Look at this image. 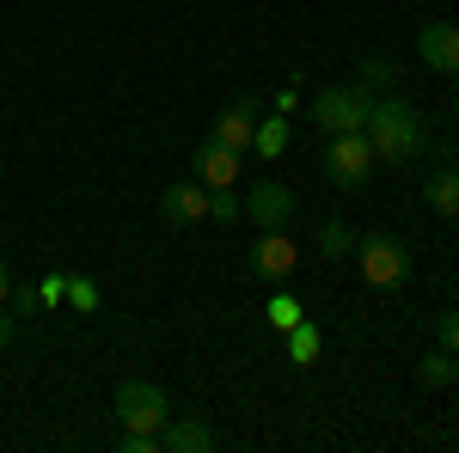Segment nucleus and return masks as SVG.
<instances>
[{
	"mask_svg": "<svg viewBox=\"0 0 459 453\" xmlns=\"http://www.w3.org/2000/svg\"><path fill=\"white\" fill-rule=\"evenodd\" d=\"M368 147H374V160H411L417 147H423V110L411 105V99H398V92H386V99H374V110H368Z\"/></svg>",
	"mask_w": 459,
	"mask_h": 453,
	"instance_id": "f257e3e1",
	"label": "nucleus"
},
{
	"mask_svg": "<svg viewBox=\"0 0 459 453\" xmlns=\"http://www.w3.org/2000/svg\"><path fill=\"white\" fill-rule=\"evenodd\" d=\"M368 110H374V92L368 86H325V92H313L307 117H313L325 135H350V129H368Z\"/></svg>",
	"mask_w": 459,
	"mask_h": 453,
	"instance_id": "f03ea898",
	"label": "nucleus"
},
{
	"mask_svg": "<svg viewBox=\"0 0 459 453\" xmlns=\"http://www.w3.org/2000/svg\"><path fill=\"white\" fill-rule=\"evenodd\" d=\"M355 264H361V282L368 288H404L411 282V251H404V240H392V233H368V240L355 245Z\"/></svg>",
	"mask_w": 459,
	"mask_h": 453,
	"instance_id": "7ed1b4c3",
	"label": "nucleus"
},
{
	"mask_svg": "<svg viewBox=\"0 0 459 453\" xmlns=\"http://www.w3.org/2000/svg\"><path fill=\"white\" fill-rule=\"evenodd\" d=\"M325 178H331L337 190H361V184L374 178V147H368L361 129L331 135V147H325Z\"/></svg>",
	"mask_w": 459,
	"mask_h": 453,
	"instance_id": "20e7f679",
	"label": "nucleus"
},
{
	"mask_svg": "<svg viewBox=\"0 0 459 453\" xmlns=\"http://www.w3.org/2000/svg\"><path fill=\"white\" fill-rule=\"evenodd\" d=\"M110 411L123 417V429H160V423L172 417L166 386H153V380H123V386H117V398H110Z\"/></svg>",
	"mask_w": 459,
	"mask_h": 453,
	"instance_id": "39448f33",
	"label": "nucleus"
},
{
	"mask_svg": "<svg viewBox=\"0 0 459 453\" xmlns=\"http://www.w3.org/2000/svg\"><path fill=\"white\" fill-rule=\"evenodd\" d=\"M246 221L257 233H282L288 221H294V190H288L282 178H257L246 190Z\"/></svg>",
	"mask_w": 459,
	"mask_h": 453,
	"instance_id": "423d86ee",
	"label": "nucleus"
},
{
	"mask_svg": "<svg viewBox=\"0 0 459 453\" xmlns=\"http://www.w3.org/2000/svg\"><path fill=\"white\" fill-rule=\"evenodd\" d=\"M246 264L264 282H288L294 270H300V251H294V240H288V227H282V233H257V245H251Z\"/></svg>",
	"mask_w": 459,
	"mask_h": 453,
	"instance_id": "0eeeda50",
	"label": "nucleus"
},
{
	"mask_svg": "<svg viewBox=\"0 0 459 453\" xmlns=\"http://www.w3.org/2000/svg\"><path fill=\"white\" fill-rule=\"evenodd\" d=\"M160 221L166 227H196V221H209V184H166L160 190Z\"/></svg>",
	"mask_w": 459,
	"mask_h": 453,
	"instance_id": "6e6552de",
	"label": "nucleus"
},
{
	"mask_svg": "<svg viewBox=\"0 0 459 453\" xmlns=\"http://www.w3.org/2000/svg\"><path fill=\"white\" fill-rule=\"evenodd\" d=\"M417 56H423V68H435V74H447L454 80L459 74V25H423L417 31Z\"/></svg>",
	"mask_w": 459,
	"mask_h": 453,
	"instance_id": "1a4fd4ad",
	"label": "nucleus"
},
{
	"mask_svg": "<svg viewBox=\"0 0 459 453\" xmlns=\"http://www.w3.org/2000/svg\"><path fill=\"white\" fill-rule=\"evenodd\" d=\"M239 166H246L239 147H221V141H203V147H196V184H209V190L239 184Z\"/></svg>",
	"mask_w": 459,
	"mask_h": 453,
	"instance_id": "9d476101",
	"label": "nucleus"
},
{
	"mask_svg": "<svg viewBox=\"0 0 459 453\" xmlns=\"http://www.w3.org/2000/svg\"><path fill=\"white\" fill-rule=\"evenodd\" d=\"M214 429L203 417H166L160 423V453H209Z\"/></svg>",
	"mask_w": 459,
	"mask_h": 453,
	"instance_id": "9b49d317",
	"label": "nucleus"
},
{
	"mask_svg": "<svg viewBox=\"0 0 459 453\" xmlns=\"http://www.w3.org/2000/svg\"><path fill=\"white\" fill-rule=\"evenodd\" d=\"M251 129H257V105H251V99H239V105H227L221 117H214L209 141H221V147H239V153H246V147H251Z\"/></svg>",
	"mask_w": 459,
	"mask_h": 453,
	"instance_id": "f8f14e48",
	"label": "nucleus"
},
{
	"mask_svg": "<svg viewBox=\"0 0 459 453\" xmlns=\"http://www.w3.org/2000/svg\"><path fill=\"white\" fill-rule=\"evenodd\" d=\"M423 196H429V209H435V214L454 221V214H459V166H435L429 184H423Z\"/></svg>",
	"mask_w": 459,
	"mask_h": 453,
	"instance_id": "ddd939ff",
	"label": "nucleus"
},
{
	"mask_svg": "<svg viewBox=\"0 0 459 453\" xmlns=\"http://www.w3.org/2000/svg\"><path fill=\"white\" fill-rule=\"evenodd\" d=\"M282 337H288V362H294V368H313V362H318V349H325L318 325H307V318H300V325H288Z\"/></svg>",
	"mask_w": 459,
	"mask_h": 453,
	"instance_id": "4468645a",
	"label": "nucleus"
},
{
	"mask_svg": "<svg viewBox=\"0 0 459 453\" xmlns=\"http://www.w3.org/2000/svg\"><path fill=\"white\" fill-rule=\"evenodd\" d=\"M355 245H361V233H355L350 221H325L318 227V251L325 257H355Z\"/></svg>",
	"mask_w": 459,
	"mask_h": 453,
	"instance_id": "2eb2a0df",
	"label": "nucleus"
},
{
	"mask_svg": "<svg viewBox=\"0 0 459 453\" xmlns=\"http://www.w3.org/2000/svg\"><path fill=\"white\" fill-rule=\"evenodd\" d=\"M251 147H257L264 160H282V147H288V117H264V123L251 129Z\"/></svg>",
	"mask_w": 459,
	"mask_h": 453,
	"instance_id": "dca6fc26",
	"label": "nucleus"
},
{
	"mask_svg": "<svg viewBox=\"0 0 459 453\" xmlns=\"http://www.w3.org/2000/svg\"><path fill=\"white\" fill-rule=\"evenodd\" d=\"M417 386H429V392H435V386H454V355H447V349L423 355V362H417Z\"/></svg>",
	"mask_w": 459,
	"mask_h": 453,
	"instance_id": "f3484780",
	"label": "nucleus"
},
{
	"mask_svg": "<svg viewBox=\"0 0 459 453\" xmlns=\"http://www.w3.org/2000/svg\"><path fill=\"white\" fill-rule=\"evenodd\" d=\"M209 221H221V227H233V221H246V203L233 196V184H227V190H209Z\"/></svg>",
	"mask_w": 459,
	"mask_h": 453,
	"instance_id": "a211bd4d",
	"label": "nucleus"
},
{
	"mask_svg": "<svg viewBox=\"0 0 459 453\" xmlns=\"http://www.w3.org/2000/svg\"><path fill=\"white\" fill-rule=\"evenodd\" d=\"M264 313H270V325H276V331H288V325H300V301H294V294H276V301H270V307H264Z\"/></svg>",
	"mask_w": 459,
	"mask_h": 453,
	"instance_id": "6ab92c4d",
	"label": "nucleus"
},
{
	"mask_svg": "<svg viewBox=\"0 0 459 453\" xmlns=\"http://www.w3.org/2000/svg\"><path fill=\"white\" fill-rule=\"evenodd\" d=\"M68 307L74 313H92V307H99V288H92L86 276H68Z\"/></svg>",
	"mask_w": 459,
	"mask_h": 453,
	"instance_id": "aec40b11",
	"label": "nucleus"
},
{
	"mask_svg": "<svg viewBox=\"0 0 459 453\" xmlns=\"http://www.w3.org/2000/svg\"><path fill=\"white\" fill-rule=\"evenodd\" d=\"M123 453H160V429H123Z\"/></svg>",
	"mask_w": 459,
	"mask_h": 453,
	"instance_id": "412c9836",
	"label": "nucleus"
},
{
	"mask_svg": "<svg viewBox=\"0 0 459 453\" xmlns=\"http://www.w3.org/2000/svg\"><path fill=\"white\" fill-rule=\"evenodd\" d=\"M361 86H368V92H374V86H392V62L386 56H368V62H361Z\"/></svg>",
	"mask_w": 459,
	"mask_h": 453,
	"instance_id": "4be33fe9",
	"label": "nucleus"
},
{
	"mask_svg": "<svg viewBox=\"0 0 459 453\" xmlns=\"http://www.w3.org/2000/svg\"><path fill=\"white\" fill-rule=\"evenodd\" d=\"M435 337H441V349H447V355H459V307L435 318Z\"/></svg>",
	"mask_w": 459,
	"mask_h": 453,
	"instance_id": "5701e85b",
	"label": "nucleus"
},
{
	"mask_svg": "<svg viewBox=\"0 0 459 453\" xmlns=\"http://www.w3.org/2000/svg\"><path fill=\"white\" fill-rule=\"evenodd\" d=\"M37 301L62 307V301H68V276H43V282H37Z\"/></svg>",
	"mask_w": 459,
	"mask_h": 453,
	"instance_id": "b1692460",
	"label": "nucleus"
},
{
	"mask_svg": "<svg viewBox=\"0 0 459 453\" xmlns=\"http://www.w3.org/2000/svg\"><path fill=\"white\" fill-rule=\"evenodd\" d=\"M6 301H13V307H19V313H31V307H37V288H13V294H6Z\"/></svg>",
	"mask_w": 459,
	"mask_h": 453,
	"instance_id": "393cba45",
	"label": "nucleus"
},
{
	"mask_svg": "<svg viewBox=\"0 0 459 453\" xmlns=\"http://www.w3.org/2000/svg\"><path fill=\"white\" fill-rule=\"evenodd\" d=\"M6 294H13V270H6V257H0V307H6Z\"/></svg>",
	"mask_w": 459,
	"mask_h": 453,
	"instance_id": "a878e982",
	"label": "nucleus"
},
{
	"mask_svg": "<svg viewBox=\"0 0 459 453\" xmlns=\"http://www.w3.org/2000/svg\"><path fill=\"white\" fill-rule=\"evenodd\" d=\"M13 344V313H0V349Z\"/></svg>",
	"mask_w": 459,
	"mask_h": 453,
	"instance_id": "bb28decb",
	"label": "nucleus"
},
{
	"mask_svg": "<svg viewBox=\"0 0 459 453\" xmlns=\"http://www.w3.org/2000/svg\"><path fill=\"white\" fill-rule=\"evenodd\" d=\"M454 105H459V74H454Z\"/></svg>",
	"mask_w": 459,
	"mask_h": 453,
	"instance_id": "cd10ccee",
	"label": "nucleus"
},
{
	"mask_svg": "<svg viewBox=\"0 0 459 453\" xmlns=\"http://www.w3.org/2000/svg\"><path fill=\"white\" fill-rule=\"evenodd\" d=\"M454 386H459V355H454Z\"/></svg>",
	"mask_w": 459,
	"mask_h": 453,
	"instance_id": "c85d7f7f",
	"label": "nucleus"
},
{
	"mask_svg": "<svg viewBox=\"0 0 459 453\" xmlns=\"http://www.w3.org/2000/svg\"><path fill=\"white\" fill-rule=\"evenodd\" d=\"M454 227H459V214H454Z\"/></svg>",
	"mask_w": 459,
	"mask_h": 453,
	"instance_id": "c756f323",
	"label": "nucleus"
}]
</instances>
